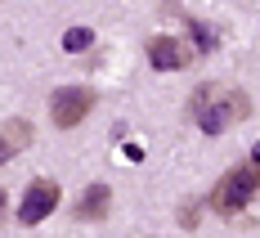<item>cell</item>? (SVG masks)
<instances>
[{"label": "cell", "mask_w": 260, "mask_h": 238, "mask_svg": "<svg viewBox=\"0 0 260 238\" xmlns=\"http://www.w3.org/2000/svg\"><path fill=\"white\" fill-rule=\"evenodd\" d=\"M193 41H198V54H215V32L202 23H193Z\"/></svg>", "instance_id": "9c48e42d"}, {"label": "cell", "mask_w": 260, "mask_h": 238, "mask_svg": "<svg viewBox=\"0 0 260 238\" xmlns=\"http://www.w3.org/2000/svg\"><path fill=\"white\" fill-rule=\"evenodd\" d=\"M148 63H153L157 72H180L193 63V50L184 45L180 36H153L148 41Z\"/></svg>", "instance_id": "5b68a950"}, {"label": "cell", "mask_w": 260, "mask_h": 238, "mask_svg": "<svg viewBox=\"0 0 260 238\" xmlns=\"http://www.w3.org/2000/svg\"><path fill=\"white\" fill-rule=\"evenodd\" d=\"M90 45H94V32H90V27L63 32V50H68V54H81V50H90Z\"/></svg>", "instance_id": "ba28073f"}, {"label": "cell", "mask_w": 260, "mask_h": 238, "mask_svg": "<svg viewBox=\"0 0 260 238\" xmlns=\"http://www.w3.org/2000/svg\"><path fill=\"white\" fill-rule=\"evenodd\" d=\"M188 117L198 122L202 135H224L229 126H238L242 117H251V99L242 90H224V85H198L188 95Z\"/></svg>", "instance_id": "6da1fadb"}, {"label": "cell", "mask_w": 260, "mask_h": 238, "mask_svg": "<svg viewBox=\"0 0 260 238\" xmlns=\"http://www.w3.org/2000/svg\"><path fill=\"white\" fill-rule=\"evenodd\" d=\"M260 193V166H251V162H238L234 171H224L220 175V185L211 189L207 207L215 216H238L251 207V198Z\"/></svg>", "instance_id": "7a4b0ae2"}, {"label": "cell", "mask_w": 260, "mask_h": 238, "mask_svg": "<svg viewBox=\"0 0 260 238\" xmlns=\"http://www.w3.org/2000/svg\"><path fill=\"white\" fill-rule=\"evenodd\" d=\"M5 207H9V198H5V189H0V216H5Z\"/></svg>", "instance_id": "8fae6325"}, {"label": "cell", "mask_w": 260, "mask_h": 238, "mask_svg": "<svg viewBox=\"0 0 260 238\" xmlns=\"http://www.w3.org/2000/svg\"><path fill=\"white\" fill-rule=\"evenodd\" d=\"M251 166H260V148H256V158H251Z\"/></svg>", "instance_id": "7c38bea8"}, {"label": "cell", "mask_w": 260, "mask_h": 238, "mask_svg": "<svg viewBox=\"0 0 260 238\" xmlns=\"http://www.w3.org/2000/svg\"><path fill=\"white\" fill-rule=\"evenodd\" d=\"M27 144H31V122H23V117H9V122L0 126V166L14 158V153H23Z\"/></svg>", "instance_id": "8992f818"}, {"label": "cell", "mask_w": 260, "mask_h": 238, "mask_svg": "<svg viewBox=\"0 0 260 238\" xmlns=\"http://www.w3.org/2000/svg\"><path fill=\"white\" fill-rule=\"evenodd\" d=\"M108 207H112V189L108 185H90L81 193V202H77V220H104Z\"/></svg>", "instance_id": "52a82bcc"}, {"label": "cell", "mask_w": 260, "mask_h": 238, "mask_svg": "<svg viewBox=\"0 0 260 238\" xmlns=\"http://www.w3.org/2000/svg\"><path fill=\"white\" fill-rule=\"evenodd\" d=\"M94 104H99V95L90 85H63V90L50 95V122L58 131H72V126H81L94 112Z\"/></svg>", "instance_id": "3957f363"}, {"label": "cell", "mask_w": 260, "mask_h": 238, "mask_svg": "<svg viewBox=\"0 0 260 238\" xmlns=\"http://www.w3.org/2000/svg\"><path fill=\"white\" fill-rule=\"evenodd\" d=\"M184 225H188V229L198 225V202H184Z\"/></svg>", "instance_id": "30bf717a"}, {"label": "cell", "mask_w": 260, "mask_h": 238, "mask_svg": "<svg viewBox=\"0 0 260 238\" xmlns=\"http://www.w3.org/2000/svg\"><path fill=\"white\" fill-rule=\"evenodd\" d=\"M54 207H58V185L54 180H31L23 193V207H18V220L23 225H41Z\"/></svg>", "instance_id": "277c9868"}]
</instances>
